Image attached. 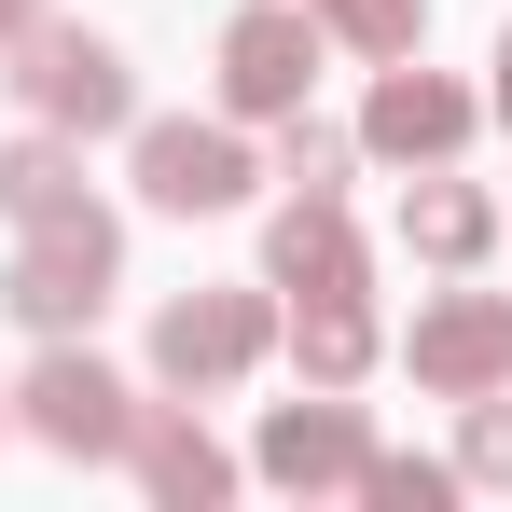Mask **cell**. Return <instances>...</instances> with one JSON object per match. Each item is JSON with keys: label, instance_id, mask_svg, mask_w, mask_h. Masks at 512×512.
Returning <instances> with one entry per match:
<instances>
[{"label": "cell", "instance_id": "1", "mask_svg": "<svg viewBox=\"0 0 512 512\" xmlns=\"http://www.w3.org/2000/svg\"><path fill=\"white\" fill-rule=\"evenodd\" d=\"M0 56H14V70H0V97H28L56 139H125V125H139V70H125V42H111V28L28 14Z\"/></svg>", "mask_w": 512, "mask_h": 512}, {"label": "cell", "instance_id": "2", "mask_svg": "<svg viewBox=\"0 0 512 512\" xmlns=\"http://www.w3.org/2000/svg\"><path fill=\"white\" fill-rule=\"evenodd\" d=\"M125 180H139V208H167V222H222V208L263 194V153L236 139V111H139V125H125Z\"/></svg>", "mask_w": 512, "mask_h": 512}, {"label": "cell", "instance_id": "3", "mask_svg": "<svg viewBox=\"0 0 512 512\" xmlns=\"http://www.w3.org/2000/svg\"><path fill=\"white\" fill-rule=\"evenodd\" d=\"M111 291H125V222H111L97 194L70 208V222H28V250L0 263V305H14L28 333H97Z\"/></svg>", "mask_w": 512, "mask_h": 512}, {"label": "cell", "instance_id": "4", "mask_svg": "<svg viewBox=\"0 0 512 512\" xmlns=\"http://www.w3.org/2000/svg\"><path fill=\"white\" fill-rule=\"evenodd\" d=\"M14 429H28L42 457H125V443H139V388H125L84 333H42V360L14 374Z\"/></svg>", "mask_w": 512, "mask_h": 512}, {"label": "cell", "instance_id": "5", "mask_svg": "<svg viewBox=\"0 0 512 512\" xmlns=\"http://www.w3.org/2000/svg\"><path fill=\"white\" fill-rule=\"evenodd\" d=\"M263 346H277V291H263V277H236V291H180V305H153V388L208 402V388L263 374Z\"/></svg>", "mask_w": 512, "mask_h": 512}, {"label": "cell", "instance_id": "6", "mask_svg": "<svg viewBox=\"0 0 512 512\" xmlns=\"http://www.w3.org/2000/svg\"><path fill=\"white\" fill-rule=\"evenodd\" d=\"M319 14L305 0H250L236 28H222V56H208V84H222V111L236 125H277V111H305V84H319Z\"/></svg>", "mask_w": 512, "mask_h": 512}, {"label": "cell", "instance_id": "7", "mask_svg": "<svg viewBox=\"0 0 512 512\" xmlns=\"http://www.w3.org/2000/svg\"><path fill=\"white\" fill-rule=\"evenodd\" d=\"M429 402H471V388H512V291H429L416 333L388 346Z\"/></svg>", "mask_w": 512, "mask_h": 512}, {"label": "cell", "instance_id": "8", "mask_svg": "<svg viewBox=\"0 0 512 512\" xmlns=\"http://www.w3.org/2000/svg\"><path fill=\"white\" fill-rule=\"evenodd\" d=\"M471 125H485V97L443 84V70H416V56H388L374 97H360V153H388V167H457Z\"/></svg>", "mask_w": 512, "mask_h": 512}, {"label": "cell", "instance_id": "9", "mask_svg": "<svg viewBox=\"0 0 512 512\" xmlns=\"http://www.w3.org/2000/svg\"><path fill=\"white\" fill-rule=\"evenodd\" d=\"M360 457H374V416L346 402V388H305V402H277L250 443L263 485H291V499H319V485H360Z\"/></svg>", "mask_w": 512, "mask_h": 512}, {"label": "cell", "instance_id": "10", "mask_svg": "<svg viewBox=\"0 0 512 512\" xmlns=\"http://www.w3.org/2000/svg\"><path fill=\"white\" fill-rule=\"evenodd\" d=\"M263 291H374V250H360V222H346V194H291L277 222H263Z\"/></svg>", "mask_w": 512, "mask_h": 512}, {"label": "cell", "instance_id": "11", "mask_svg": "<svg viewBox=\"0 0 512 512\" xmlns=\"http://www.w3.org/2000/svg\"><path fill=\"white\" fill-rule=\"evenodd\" d=\"M125 471H139V499H153V512H222V499H236V457H222L208 429L180 416V402H139Z\"/></svg>", "mask_w": 512, "mask_h": 512}, {"label": "cell", "instance_id": "12", "mask_svg": "<svg viewBox=\"0 0 512 512\" xmlns=\"http://www.w3.org/2000/svg\"><path fill=\"white\" fill-rule=\"evenodd\" d=\"M402 250H416L429 277H471V263L499 250V194L457 180V167H416L402 180Z\"/></svg>", "mask_w": 512, "mask_h": 512}, {"label": "cell", "instance_id": "13", "mask_svg": "<svg viewBox=\"0 0 512 512\" xmlns=\"http://www.w3.org/2000/svg\"><path fill=\"white\" fill-rule=\"evenodd\" d=\"M374 360H388L374 291H305V305H291V374H305V388H360Z\"/></svg>", "mask_w": 512, "mask_h": 512}, {"label": "cell", "instance_id": "14", "mask_svg": "<svg viewBox=\"0 0 512 512\" xmlns=\"http://www.w3.org/2000/svg\"><path fill=\"white\" fill-rule=\"evenodd\" d=\"M84 208V139H56V125H28V139H0V222L28 236V222H70Z\"/></svg>", "mask_w": 512, "mask_h": 512}, {"label": "cell", "instance_id": "15", "mask_svg": "<svg viewBox=\"0 0 512 512\" xmlns=\"http://www.w3.org/2000/svg\"><path fill=\"white\" fill-rule=\"evenodd\" d=\"M346 167H360V125L277 111V153H263V180H291V194H346Z\"/></svg>", "mask_w": 512, "mask_h": 512}, {"label": "cell", "instance_id": "16", "mask_svg": "<svg viewBox=\"0 0 512 512\" xmlns=\"http://www.w3.org/2000/svg\"><path fill=\"white\" fill-rule=\"evenodd\" d=\"M305 14H319V42H346V56H374V70L429 42V0H305Z\"/></svg>", "mask_w": 512, "mask_h": 512}, {"label": "cell", "instance_id": "17", "mask_svg": "<svg viewBox=\"0 0 512 512\" xmlns=\"http://www.w3.org/2000/svg\"><path fill=\"white\" fill-rule=\"evenodd\" d=\"M346 499H374V512H443V499H457V457H388V443H374Z\"/></svg>", "mask_w": 512, "mask_h": 512}, {"label": "cell", "instance_id": "18", "mask_svg": "<svg viewBox=\"0 0 512 512\" xmlns=\"http://www.w3.org/2000/svg\"><path fill=\"white\" fill-rule=\"evenodd\" d=\"M457 485H512V388H471V416H457Z\"/></svg>", "mask_w": 512, "mask_h": 512}, {"label": "cell", "instance_id": "19", "mask_svg": "<svg viewBox=\"0 0 512 512\" xmlns=\"http://www.w3.org/2000/svg\"><path fill=\"white\" fill-rule=\"evenodd\" d=\"M485 111H499V125H512V28H499V84H485Z\"/></svg>", "mask_w": 512, "mask_h": 512}, {"label": "cell", "instance_id": "20", "mask_svg": "<svg viewBox=\"0 0 512 512\" xmlns=\"http://www.w3.org/2000/svg\"><path fill=\"white\" fill-rule=\"evenodd\" d=\"M28 14H56V0H0V42H14V28H28Z\"/></svg>", "mask_w": 512, "mask_h": 512}, {"label": "cell", "instance_id": "21", "mask_svg": "<svg viewBox=\"0 0 512 512\" xmlns=\"http://www.w3.org/2000/svg\"><path fill=\"white\" fill-rule=\"evenodd\" d=\"M0 429H14V388H0Z\"/></svg>", "mask_w": 512, "mask_h": 512}]
</instances>
